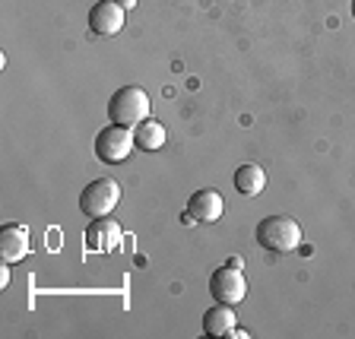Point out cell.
Instances as JSON below:
<instances>
[{"label": "cell", "instance_id": "obj_1", "mask_svg": "<svg viewBox=\"0 0 355 339\" xmlns=\"http://www.w3.org/2000/svg\"><path fill=\"white\" fill-rule=\"evenodd\" d=\"M254 238L270 254H292L302 247V225L292 216H266L257 222Z\"/></svg>", "mask_w": 355, "mask_h": 339}, {"label": "cell", "instance_id": "obj_2", "mask_svg": "<svg viewBox=\"0 0 355 339\" xmlns=\"http://www.w3.org/2000/svg\"><path fill=\"white\" fill-rule=\"evenodd\" d=\"M149 92L140 86H121L108 102V118L111 124H121V127H137L149 118Z\"/></svg>", "mask_w": 355, "mask_h": 339}, {"label": "cell", "instance_id": "obj_3", "mask_svg": "<svg viewBox=\"0 0 355 339\" xmlns=\"http://www.w3.org/2000/svg\"><path fill=\"white\" fill-rule=\"evenodd\" d=\"M121 203V184L114 177H96L80 191V209L89 219H105Z\"/></svg>", "mask_w": 355, "mask_h": 339}, {"label": "cell", "instance_id": "obj_4", "mask_svg": "<svg viewBox=\"0 0 355 339\" xmlns=\"http://www.w3.org/2000/svg\"><path fill=\"white\" fill-rule=\"evenodd\" d=\"M133 149H137V140H133L130 127L108 124V127H102L98 137H96V155L102 159V162H111V165L127 162Z\"/></svg>", "mask_w": 355, "mask_h": 339}, {"label": "cell", "instance_id": "obj_5", "mask_svg": "<svg viewBox=\"0 0 355 339\" xmlns=\"http://www.w3.org/2000/svg\"><path fill=\"white\" fill-rule=\"evenodd\" d=\"M209 295L219 304H232V308H235V304H241L244 298H248V279H244L241 270L225 263L209 276Z\"/></svg>", "mask_w": 355, "mask_h": 339}, {"label": "cell", "instance_id": "obj_6", "mask_svg": "<svg viewBox=\"0 0 355 339\" xmlns=\"http://www.w3.org/2000/svg\"><path fill=\"white\" fill-rule=\"evenodd\" d=\"M222 213H225L222 193L213 191V187H203V191H197L191 200H187L184 222L187 225H209V222H219Z\"/></svg>", "mask_w": 355, "mask_h": 339}, {"label": "cell", "instance_id": "obj_7", "mask_svg": "<svg viewBox=\"0 0 355 339\" xmlns=\"http://www.w3.org/2000/svg\"><path fill=\"white\" fill-rule=\"evenodd\" d=\"M32 254V238H29V229L22 222H7L0 229V257L7 263H19Z\"/></svg>", "mask_w": 355, "mask_h": 339}, {"label": "cell", "instance_id": "obj_8", "mask_svg": "<svg viewBox=\"0 0 355 339\" xmlns=\"http://www.w3.org/2000/svg\"><path fill=\"white\" fill-rule=\"evenodd\" d=\"M127 10L121 7L118 0H98L96 7L89 10V29L96 35H118L124 29V19H127Z\"/></svg>", "mask_w": 355, "mask_h": 339}, {"label": "cell", "instance_id": "obj_9", "mask_svg": "<svg viewBox=\"0 0 355 339\" xmlns=\"http://www.w3.org/2000/svg\"><path fill=\"white\" fill-rule=\"evenodd\" d=\"M118 244H121V225H114V222H108V219H96V225H92L86 235L89 251L108 254V251H118Z\"/></svg>", "mask_w": 355, "mask_h": 339}, {"label": "cell", "instance_id": "obj_10", "mask_svg": "<svg viewBox=\"0 0 355 339\" xmlns=\"http://www.w3.org/2000/svg\"><path fill=\"white\" fill-rule=\"evenodd\" d=\"M235 327H238V320H235V308L232 304L216 302V308H209L203 314V333L207 336H232Z\"/></svg>", "mask_w": 355, "mask_h": 339}, {"label": "cell", "instance_id": "obj_11", "mask_svg": "<svg viewBox=\"0 0 355 339\" xmlns=\"http://www.w3.org/2000/svg\"><path fill=\"white\" fill-rule=\"evenodd\" d=\"M133 140H137V149H143V153H155V149L165 146L168 133H165V124H162V121L146 118L143 124L133 127Z\"/></svg>", "mask_w": 355, "mask_h": 339}, {"label": "cell", "instance_id": "obj_12", "mask_svg": "<svg viewBox=\"0 0 355 339\" xmlns=\"http://www.w3.org/2000/svg\"><path fill=\"white\" fill-rule=\"evenodd\" d=\"M235 187H238V193H244V197H257V193L266 187V171L260 168L257 162L241 165V168L235 171Z\"/></svg>", "mask_w": 355, "mask_h": 339}, {"label": "cell", "instance_id": "obj_13", "mask_svg": "<svg viewBox=\"0 0 355 339\" xmlns=\"http://www.w3.org/2000/svg\"><path fill=\"white\" fill-rule=\"evenodd\" d=\"M0 286H3V288L10 286V270H7V260H3V266H0Z\"/></svg>", "mask_w": 355, "mask_h": 339}, {"label": "cell", "instance_id": "obj_14", "mask_svg": "<svg viewBox=\"0 0 355 339\" xmlns=\"http://www.w3.org/2000/svg\"><path fill=\"white\" fill-rule=\"evenodd\" d=\"M229 266H235V270H244V260L241 257H229Z\"/></svg>", "mask_w": 355, "mask_h": 339}, {"label": "cell", "instance_id": "obj_15", "mask_svg": "<svg viewBox=\"0 0 355 339\" xmlns=\"http://www.w3.org/2000/svg\"><path fill=\"white\" fill-rule=\"evenodd\" d=\"M118 3H121L124 10H133V7H137V0H118Z\"/></svg>", "mask_w": 355, "mask_h": 339}, {"label": "cell", "instance_id": "obj_16", "mask_svg": "<svg viewBox=\"0 0 355 339\" xmlns=\"http://www.w3.org/2000/svg\"><path fill=\"white\" fill-rule=\"evenodd\" d=\"M352 16H355V0H352Z\"/></svg>", "mask_w": 355, "mask_h": 339}]
</instances>
